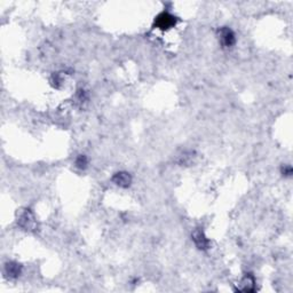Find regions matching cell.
I'll return each mask as SVG.
<instances>
[{
	"mask_svg": "<svg viewBox=\"0 0 293 293\" xmlns=\"http://www.w3.org/2000/svg\"><path fill=\"white\" fill-rule=\"evenodd\" d=\"M17 226L22 230L29 231V233H35V231L38 230V228H39V223H38L37 216L33 211L25 207L18 213Z\"/></svg>",
	"mask_w": 293,
	"mask_h": 293,
	"instance_id": "cell-1",
	"label": "cell"
},
{
	"mask_svg": "<svg viewBox=\"0 0 293 293\" xmlns=\"http://www.w3.org/2000/svg\"><path fill=\"white\" fill-rule=\"evenodd\" d=\"M178 23V17L169 10H163L159 13L154 20V28L161 30V31H169L173 29Z\"/></svg>",
	"mask_w": 293,
	"mask_h": 293,
	"instance_id": "cell-2",
	"label": "cell"
},
{
	"mask_svg": "<svg viewBox=\"0 0 293 293\" xmlns=\"http://www.w3.org/2000/svg\"><path fill=\"white\" fill-rule=\"evenodd\" d=\"M218 39L220 46L224 49L233 48L237 43L236 33L230 26H221L218 30Z\"/></svg>",
	"mask_w": 293,
	"mask_h": 293,
	"instance_id": "cell-3",
	"label": "cell"
},
{
	"mask_svg": "<svg viewBox=\"0 0 293 293\" xmlns=\"http://www.w3.org/2000/svg\"><path fill=\"white\" fill-rule=\"evenodd\" d=\"M192 239L197 249L200 251H207L210 249L211 241L207 237L203 228H195L192 233Z\"/></svg>",
	"mask_w": 293,
	"mask_h": 293,
	"instance_id": "cell-4",
	"label": "cell"
},
{
	"mask_svg": "<svg viewBox=\"0 0 293 293\" xmlns=\"http://www.w3.org/2000/svg\"><path fill=\"white\" fill-rule=\"evenodd\" d=\"M257 290V280L252 273H245L237 284V291L239 292H254Z\"/></svg>",
	"mask_w": 293,
	"mask_h": 293,
	"instance_id": "cell-5",
	"label": "cell"
},
{
	"mask_svg": "<svg viewBox=\"0 0 293 293\" xmlns=\"http://www.w3.org/2000/svg\"><path fill=\"white\" fill-rule=\"evenodd\" d=\"M111 181L118 188L127 189L133 184V177L127 171H118L111 177Z\"/></svg>",
	"mask_w": 293,
	"mask_h": 293,
	"instance_id": "cell-6",
	"label": "cell"
},
{
	"mask_svg": "<svg viewBox=\"0 0 293 293\" xmlns=\"http://www.w3.org/2000/svg\"><path fill=\"white\" fill-rule=\"evenodd\" d=\"M22 274V266L16 261H7L3 266V275L9 280H16Z\"/></svg>",
	"mask_w": 293,
	"mask_h": 293,
	"instance_id": "cell-7",
	"label": "cell"
},
{
	"mask_svg": "<svg viewBox=\"0 0 293 293\" xmlns=\"http://www.w3.org/2000/svg\"><path fill=\"white\" fill-rule=\"evenodd\" d=\"M75 166L79 170H86L89 167V158L86 155H78L75 159Z\"/></svg>",
	"mask_w": 293,
	"mask_h": 293,
	"instance_id": "cell-8",
	"label": "cell"
},
{
	"mask_svg": "<svg viewBox=\"0 0 293 293\" xmlns=\"http://www.w3.org/2000/svg\"><path fill=\"white\" fill-rule=\"evenodd\" d=\"M281 173L284 178H291L293 174V169L291 164H283L281 167Z\"/></svg>",
	"mask_w": 293,
	"mask_h": 293,
	"instance_id": "cell-9",
	"label": "cell"
}]
</instances>
